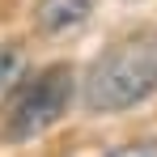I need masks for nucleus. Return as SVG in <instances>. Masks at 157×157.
Wrapping results in <instances>:
<instances>
[{"label": "nucleus", "mask_w": 157, "mask_h": 157, "mask_svg": "<svg viewBox=\"0 0 157 157\" xmlns=\"http://www.w3.org/2000/svg\"><path fill=\"white\" fill-rule=\"evenodd\" d=\"M106 157H157V140H132V144H119Z\"/></svg>", "instance_id": "nucleus-5"}, {"label": "nucleus", "mask_w": 157, "mask_h": 157, "mask_svg": "<svg viewBox=\"0 0 157 157\" xmlns=\"http://www.w3.org/2000/svg\"><path fill=\"white\" fill-rule=\"evenodd\" d=\"M89 13H94V0H38L34 4V30L38 34H72L89 21Z\"/></svg>", "instance_id": "nucleus-3"}, {"label": "nucleus", "mask_w": 157, "mask_h": 157, "mask_svg": "<svg viewBox=\"0 0 157 157\" xmlns=\"http://www.w3.org/2000/svg\"><path fill=\"white\" fill-rule=\"evenodd\" d=\"M26 68H30V59H26V51L17 43H0V102H9L21 89Z\"/></svg>", "instance_id": "nucleus-4"}, {"label": "nucleus", "mask_w": 157, "mask_h": 157, "mask_svg": "<svg viewBox=\"0 0 157 157\" xmlns=\"http://www.w3.org/2000/svg\"><path fill=\"white\" fill-rule=\"evenodd\" d=\"M157 89V30L140 26L119 34L81 81V102L94 115H115L144 102Z\"/></svg>", "instance_id": "nucleus-1"}, {"label": "nucleus", "mask_w": 157, "mask_h": 157, "mask_svg": "<svg viewBox=\"0 0 157 157\" xmlns=\"http://www.w3.org/2000/svg\"><path fill=\"white\" fill-rule=\"evenodd\" d=\"M77 94V72L68 64H51L38 77H26L21 89L9 98V115H4V140H34L47 128H55Z\"/></svg>", "instance_id": "nucleus-2"}]
</instances>
